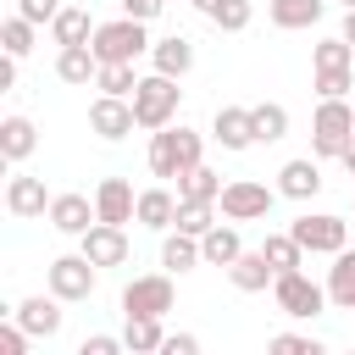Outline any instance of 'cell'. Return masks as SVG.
I'll return each instance as SVG.
<instances>
[{
  "label": "cell",
  "instance_id": "cell-1",
  "mask_svg": "<svg viewBox=\"0 0 355 355\" xmlns=\"http://www.w3.org/2000/svg\"><path fill=\"white\" fill-rule=\"evenodd\" d=\"M355 139V100H316V116H311V155L316 161H338L344 144Z\"/></svg>",
  "mask_w": 355,
  "mask_h": 355
},
{
  "label": "cell",
  "instance_id": "cell-2",
  "mask_svg": "<svg viewBox=\"0 0 355 355\" xmlns=\"http://www.w3.org/2000/svg\"><path fill=\"white\" fill-rule=\"evenodd\" d=\"M178 83H183V78H166V72L139 78V89H133V116H139V128H144V133H155V128L178 122V100H183V89H178Z\"/></svg>",
  "mask_w": 355,
  "mask_h": 355
},
{
  "label": "cell",
  "instance_id": "cell-3",
  "mask_svg": "<svg viewBox=\"0 0 355 355\" xmlns=\"http://www.w3.org/2000/svg\"><path fill=\"white\" fill-rule=\"evenodd\" d=\"M272 300H277V311H283V316H294V322H311V316H322V311L333 305V300H327V288H322V283H311L300 266L272 277Z\"/></svg>",
  "mask_w": 355,
  "mask_h": 355
},
{
  "label": "cell",
  "instance_id": "cell-4",
  "mask_svg": "<svg viewBox=\"0 0 355 355\" xmlns=\"http://www.w3.org/2000/svg\"><path fill=\"white\" fill-rule=\"evenodd\" d=\"M94 55L100 61H139V55H150V33H144V22L139 17H116V22H100L94 28Z\"/></svg>",
  "mask_w": 355,
  "mask_h": 355
},
{
  "label": "cell",
  "instance_id": "cell-5",
  "mask_svg": "<svg viewBox=\"0 0 355 355\" xmlns=\"http://www.w3.org/2000/svg\"><path fill=\"white\" fill-rule=\"evenodd\" d=\"M216 205H222L227 222H266L272 205H277V189L261 183V178H233V183H222V200Z\"/></svg>",
  "mask_w": 355,
  "mask_h": 355
},
{
  "label": "cell",
  "instance_id": "cell-6",
  "mask_svg": "<svg viewBox=\"0 0 355 355\" xmlns=\"http://www.w3.org/2000/svg\"><path fill=\"white\" fill-rule=\"evenodd\" d=\"M288 233L305 244V255H338V250H349V222L333 216V211H305V216L288 222Z\"/></svg>",
  "mask_w": 355,
  "mask_h": 355
},
{
  "label": "cell",
  "instance_id": "cell-7",
  "mask_svg": "<svg viewBox=\"0 0 355 355\" xmlns=\"http://www.w3.org/2000/svg\"><path fill=\"white\" fill-rule=\"evenodd\" d=\"M44 283H50V294L55 300H67V305H78V300H89L94 294V283H100V266L78 250V255H55L50 266H44Z\"/></svg>",
  "mask_w": 355,
  "mask_h": 355
},
{
  "label": "cell",
  "instance_id": "cell-8",
  "mask_svg": "<svg viewBox=\"0 0 355 355\" xmlns=\"http://www.w3.org/2000/svg\"><path fill=\"white\" fill-rule=\"evenodd\" d=\"M172 300V272H144L122 288V316H166Z\"/></svg>",
  "mask_w": 355,
  "mask_h": 355
},
{
  "label": "cell",
  "instance_id": "cell-9",
  "mask_svg": "<svg viewBox=\"0 0 355 355\" xmlns=\"http://www.w3.org/2000/svg\"><path fill=\"white\" fill-rule=\"evenodd\" d=\"M133 128H139V116H133V100H122V94H94V100H89V133H100L105 144L128 139Z\"/></svg>",
  "mask_w": 355,
  "mask_h": 355
},
{
  "label": "cell",
  "instance_id": "cell-10",
  "mask_svg": "<svg viewBox=\"0 0 355 355\" xmlns=\"http://www.w3.org/2000/svg\"><path fill=\"white\" fill-rule=\"evenodd\" d=\"M211 139H216L222 150H250V144H261V133H255V105H216Z\"/></svg>",
  "mask_w": 355,
  "mask_h": 355
},
{
  "label": "cell",
  "instance_id": "cell-11",
  "mask_svg": "<svg viewBox=\"0 0 355 355\" xmlns=\"http://www.w3.org/2000/svg\"><path fill=\"white\" fill-rule=\"evenodd\" d=\"M78 250H83L94 266H128V255H133L128 227H116V222H94V227L78 239Z\"/></svg>",
  "mask_w": 355,
  "mask_h": 355
},
{
  "label": "cell",
  "instance_id": "cell-12",
  "mask_svg": "<svg viewBox=\"0 0 355 355\" xmlns=\"http://www.w3.org/2000/svg\"><path fill=\"white\" fill-rule=\"evenodd\" d=\"M50 200H55V194H44V178H33V172H11V183H6V211H11L17 222L50 216Z\"/></svg>",
  "mask_w": 355,
  "mask_h": 355
},
{
  "label": "cell",
  "instance_id": "cell-13",
  "mask_svg": "<svg viewBox=\"0 0 355 355\" xmlns=\"http://www.w3.org/2000/svg\"><path fill=\"white\" fill-rule=\"evenodd\" d=\"M67 300H55V294H28V300H17V322L33 333V338H55L61 333V322H67V311H61Z\"/></svg>",
  "mask_w": 355,
  "mask_h": 355
},
{
  "label": "cell",
  "instance_id": "cell-14",
  "mask_svg": "<svg viewBox=\"0 0 355 355\" xmlns=\"http://www.w3.org/2000/svg\"><path fill=\"white\" fill-rule=\"evenodd\" d=\"M277 194L283 200H316L322 194V161L316 155H294L277 166Z\"/></svg>",
  "mask_w": 355,
  "mask_h": 355
},
{
  "label": "cell",
  "instance_id": "cell-15",
  "mask_svg": "<svg viewBox=\"0 0 355 355\" xmlns=\"http://www.w3.org/2000/svg\"><path fill=\"white\" fill-rule=\"evenodd\" d=\"M94 222H100V211H94V200H89V194H55V200H50V227H55V233L83 239Z\"/></svg>",
  "mask_w": 355,
  "mask_h": 355
},
{
  "label": "cell",
  "instance_id": "cell-16",
  "mask_svg": "<svg viewBox=\"0 0 355 355\" xmlns=\"http://www.w3.org/2000/svg\"><path fill=\"white\" fill-rule=\"evenodd\" d=\"M94 211H100V222L128 227V222H133V211H139L133 183H128V178H100V189H94Z\"/></svg>",
  "mask_w": 355,
  "mask_h": 355
},
{
  "label": "cell",
  "instance_id": "cell-17",
  "mask_svg": "<svg viewBox=\"0 0 355 355\" xmlns=\"http://www.w3.org/2000/svg\"><path fill=\"white\" fill-rule=\"evenodd\" d=\"M133 222H139V227H150V233H166V227H178V194H172L166 183H150V189H139V211H133Z\"/></svg>",
  "mask_w": 355,
  "mask_h": 355
},
{
  "label": "cell",
  "instance_id": "cell-18",
  "mask_svg": "<svg viewBox=\"0 0 355 355\" xmlns=\"http://www.w3.org/2000/svg\"><path fill=\"white\" fill-rule=\"evenodd\" d=\"M272 277H277V266L266 261V250H244V255L227 266V283H233L239 294H266Z\"/></svg>",
  "mask_w": 355,
  "mask_h": 355
},
{
  "label": "cell",
  "instance_id": "cell-19",
  "mask_svg": "<svg viewBox=\"0 0 355 355\" xmlns=\"http://www.w3.org/2000/svg\"><path fill=\"white\" fill-rule=\"evenodd\" d=\"M150 67L166 72V78H189V72H194V44H189L183 33H166V39L150 44Z\"/></svg>",
  "mask_w": 355,
  "mask_h": 355
},
{
  "label": "cell",
  "instance_id": "cell-20",
  "mask_svg": "<svg viewBox=\"0 0 355 355\" xmlns=\"http://www.w3.org/2000/svg\"><path fill=\"white\" fill-rule=\"evenodd\" d=\"M33 150H39V128H33L22 111H11V116L0 122V155H6L11 166H22Z\"/></svg>",
  "mask_w": 355,
  "mask_h": 355
},
{
  "label": "cell",
  "instance_id": "cell-21",
  "mask_svg": "<svg viewBox=\"0 0 355 355\" xmlns=\"http://www.w3.org/2000/svg\"><path fill=\"white\" fill-rule=\"evenodd\" d=\"M150 172H155L161 183L183 172V139H178V122H166V128L150 133Z\"/></svg>",
  "mask_w": 355,
  "mask_h": 355
},
{
  "label": "cell",
  "instance_id": "cell-22",
  "mask_svg": "<svg viewBox=\"0 0 355 355\" xmlns=\"http://www.w3.org/2000/svg\"><path fill=\"white\" fill-rule=\"evenodd\" d=\"M161 266H166V272H194V266H205L200 239L183 233V227H166V239H161Z\"/></svg>",
  "mask_w": 355,
  "mask_h": 355
},
{
  "label": "cell",
  "instance_id": "cell-23",
  "mask_svg": "<svg viewBox=\"0 0 355 355\" xmlns=\"http://www.w3.org/2000/svg\"><path fill=\"white\" fill-rule=\"evenodd\" d=\"M322 11H327V0H272V6H266L272 28H283V33L316 28V22H322Z\"/></svg>",
  "mask_w": 355,
  "mask_h": 355
},
{
  "label": "cell",
  "instance_id": "cell-24",
  "mask_svg": "<svg viewBox=\"0 0 355 355\" xmlns=\"http://www.w3.org/2000/svg\"><path fill=\"white\" fill-rule=\"evenodd\" d=\"M94 72H100L94 44H61L55 50V78L61 83H94Z\"/></svg>",
  "mask_w": 355,
  "mask_h": 355
},
{
  "label": "cell",
  "instance_id": "cell-25",
  "mask_svg": "<svg viewBox=\"0 0 355 355\" xmlns=\"http://www.w3.org/2000/svg\"><path fill=\"white\" fill-rule=\"evenodd\" d=\"M200 250H205V266H222V272H227V266L244 255V239H239L233 222H216V227L200 239Z\"/></svg>",
  "mask_w": 355,
  "mask_h": 355
},
{
  "label": "cell",
  "instance_id": "cell-26",
  "mask_svg": "<svg viewBox=\"0 0 355 355\" xmlns=\"http://www.w3.org/2000/svg\"><path fill=\"white\" fill-rule=\"evenodd\" d=\"M94 28H100V22H89V11H83V6H61V11H55V22H50V39H55V50H61V44H89V39H94Z\"/></svg>",
  "mask_w": 355,
  "mask_h": 355
},
{
  "label": "cell",
  "instance_id": "cell-27",
  "mask_svg": "<svg viewBox=\"0 0 355 355\" xmlns=\"http://www.w3.org/2000/svg\"><path fill=\"white\" fill-rule=\"evenodd\" d=\"M327 300L338 311H355V250H338L327 266Z\"/></svg>",
  "mask_w": 355,
  "mask_h": 355
},
{
  "label": "cell",
  "instance_id": "cell-28",
  "mask_svg": "<svg viewBox=\"0 0 355 355\" xmlns=\"http://www.w3.org/2000/svg\"><path fill=\"white\" fill-rule=\"evenodd\" d=\"M122 344H128V355H155V349L166 344V327H161V316H128V327H122Z\"/></svg>",
  "mask_w": 355,
  "mask_h": 355
},
{
  "label": "cell",
  "instance_id": "cell-29",
  "mask_svg": "<svg viewBox=\"0 0 355 355\" xmlns=\"http://www.w3.org/2000/svg\"><path fill=\"white\" fill-rule=\"evenodd\" d=\"M94 89H100V94H122V100H133V89H139V72H133V61H100V72H94Z\"/></svg>",
  "mask_w": 355,
  "mask_h": 355
},
{
  "label": "cell",
  "instance_id": "cell-30",
  "mask_svg": "<svg viewBox=\"0 0 355 355\" xmlns=\"http://www.w3.org/2000/svg\"><path fill=\"white\" fill-rule=\"evenodd\" d=\"M261 250H266V261L277 266V272H294V266H305V244L283 227V233H266L261 239Z\"/></svg>",
  "mask_w": 355,
  "mask_h": 355
},
{
  "label": "cell",
  "instance_id": "cell-31",
  "mask_svg": "<svg viewBox=\"0 0 355 355\" xmlns=\"http://www.w3.org/2000/svg\"><path fill=\"white\" fill-rule=\"evenodd\" d=\"M178 200H222V178L200 161V166H189V172L178 178Z\"/></svg>",
  "mask_w": 355,
  "mask_h": 355
},
{
  "label": "cell",
  "instance_id": "cell-32",
  "mask_svg": "<svg viewBox=\"0 0 355 355\" xmlns=\"http://www.w3.org/2000/svg\"><path fill=\"white\" fill-rule=\"evenodd\" d=\"M216 200H178V227L183 233H194V239H205L211 227H216Z\"/></svg>",
  "mask_w": 355,
  "mask_h": 355
},
{
  "label": "cell",
  "instance_id": "cell-33",
  "mask_svg": "<svg viewBox=\"0 0 355 355\" xmlns=\"http://www.w3.org/2000/svg\"><path fill=\"white\" fill-rule=\"evenodd\" d=\"M33 39H39V22H28L22 11L0 22V44H6V55H17V61H22V55L33 50Z\"/></svg>",
  "mask_w": 355,
  "mask_h": 355
},
{
  "label": "cell",
  "instance_id": "cell-34",
  "mask_svg": "<svg viewBox=\"0 0 355 355\" xmlns=\"http://www.w3.org/2000/svg\"><path fill=\"white\" fill-rule=\"evenodd\" d=\"M322 67H355V44H349L344 33H333V39L311 44V72H322Z\"/></svg>",
  "mask_w": 355,
  "mask_h": 355
},
{
  "label": "cell",
  "instance_id": "cell-35",
  "mask_svg": "<svg viewBox=\"0 0 355 355\" xmlns=\"http://www.w3.org/2000/svg\"><path fill=\"white\" fill-rule=\"evenodd\" d=\"M255 133H261V144H277V139L288 133V105L261 100V105H255Z\"/></svg>",
  "mask_w": 355,
  "mask_h": 355
},
{
  "label": "cell",
  "instance_id": "cell-36",
  "mask_svg": "<svg viewBox=\"0 0 355 355\" xmlns=\"http://www.w3.org/2000/svg\"><path fill=\"white\" fill-rule=\"evenodd\" d=\"M211 22H216L222 33H244V28L255 22V6H250V0H216Z\"/></svg>",
  "mask_w": 355,
  "mask_h": 355
},
{
  "label": "cell",
  "instance_id": "cell-37",
  "mask_svg": "<svg viewBox=\"0 0 355 355\" xmlns=\"http://www.w3.org/2000/svg\"><path fill=\"white\" fill-rule=\"evenodd\" d=\"M316 94H322V100L355 94V67H322V72H316Z\"/></svg>",
  "mask_w": 355,
  "mask_h": 355
},
{
  "label": "cell",
  "instance_id": "cell-38",
  "mask_svg": "<svg viewBox=\"0 0 355 355\" xmlns=\"http://www.w3.org/2000/svg\"><path fill=\"white\" fill-rule=\"evenodd\" d=\"M266 349L272 355H322V338H311V333H277Z\"/></svg>",
  "mask_w": 355,
  "mask_h": 355
},
{
  "label": "cell",
  "instance_id": "cell-39",
  "mask_svg": "<svg viewBox=\"0 0 355 355\" xmlns=\"http://www.w3.org/2000/svg\"><path fill=\"white\" fill-rule=\"evenodd\" d=\"M128 344H122V333H89L83 344H78V355H122Z\"/></svg>",
  "mask_w": 355,
  "mask_h": 355
},
{
  "label": "cell",
  "instance_id": "cell-40",
  "mask_svg": "<svg viewBox=\"0 0 355 355\" xmlns=\"http://www.w3.org/2000/svg\"><path fill=\"white\" fill-rule=\"evenodd\" d=\"M17 11H22L28 22H39V28H50L55 11H61V0H17Z\"/></svg>",
  "mask_w": 355,
  "mask_h": 355
},
{
  "label": "cell",
  "instance_id": "cell-41",
  "mask_svg": "<svg viewBox=\"0 0 355 355\" xmlns=\"http://www.w3.org/2000/svg\"><path fill=\"white\" fill-rule=\"evenodd\" d=\"M161 355H200V338H194V333H166Z\"/></svg>",
  "mask_w": 355,
  "mask_h": 355
},
{
  "label": "cell",
  "instance_id": "cell-42",
  "mask_svg": "<svg viewBox=\"0 0 355 355\" xmlns=\"http://www.w3.org/2000/svg\"><path fill=\"white\" fill-rule=\"evenodd\" d=\"M166 0H122V17H139V22H155Z\"/></svg>",
  "mask_w": 355,
  "mask_h": 355
},
{
  "label": "cell",
  "instance_id": "cell-43",
  "mask_svg": "<svg viewBox=\"0 0 355 355\" xmlns=\"http://www.w3.org/2000/svg\"><path fill=\"white\" fill-rule=\"evenodd\" d=\"M338 33H344V39H349V44H355V6H349V11H344V28H338Z\"/></svg>",
  "mask_w": 355,
  "mask_h": 355
},
{
  "label": "cell",
  "instance_id": "cell-44",
  "mask_svg": "<svg viewBox=\"0 0 355 355\" xmlns=\"http://www.w3.org/2000/svg\"><path fill=\"white\" fill-rule=\"evenodd\" d=\"M338 161H344V172H349V178H355V139H349V144H344V155H338Z\"/></svg>",
  "mask_w": 355,
  "mask_h": 355
},
{
  "label": "cell",
  "instance_id": "cell-45",
  "mask_svg": "<svg viewBox=\"0 0 355 355\" xmlns=\"http://www.w3.org/2000/svg\"><path fill=\"white\" fill-rule=\"evenodd\" d=\"M189 6H194L200 17H211V11H216V0H189Z\"/></svg>",
  "mask_w": 355,
  "mask_h": 355
},
{
  "label": "cell",
  "instance_id": "cell-46",
  "mask_svg": "<svg viewBox=\"0 0 355 355\" xmlns=\"http://www.w3.org/2000/svg\"><path fill=\"white\" fill-rule=\"evenodd\" d=\"M349 6H355V0H344V11H349Z\"/></svg>",
  "mask_w": 355,
  "mask_h": 355
},
{
  "label": "cell",
  "instance_id": "cell-47",
  "mask_svg": "<svg viewBox=\"0 0 355 355\" xmlns=\"http://www.w3.org/2000/svg\"><path fill=\"white\" fill-rule=\"evenodd\" d=\"M349 100H355V94H349Z\"/></svg>",
  "mask_w": 355,
  "mask_h": 355
}]
</instances>
